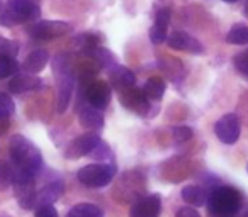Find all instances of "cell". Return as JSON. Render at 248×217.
<instances>
[{"label": "cell", "instance_id": "4dcf8cb0", "mask_svg": "<svg viewBox=\"0 0 248 217\" xmlns=\"http://www.w3.org/2000/svg\"><path fill=\"white\" fill-rule=\"evenodd\" d=\"M172 136L175 143H186L189 139H192L194 131L190 128H187V126H179V128H173Z\"/></svg>", "mask_w": 248, "mask_h": 217}, {"label": "cell", "instance_id": "9c48e42d", "mask_svg": "<svg viewBox=\"0 0 248 217\" xmlns=\"http://www.w3.org/2000/svg\"><path fill=\"white\" fill-rule=\"evenodd\" d=\"M55 76H56V80H58V88H56V111H58V114H65L70 105V100H72L75 76H73V70L56 73Z\"/></svg>", "mask_w": 248, "mask_h": 217}, {"label": "cell", "instance_id": "6da1fadb", "mask_svg": "<svg viewBox=\"0 0 248 217\" xmlns=\"http://www.w3.org/2000/svg\"><path fill=\"white\" fill-rule=\"evenodd\" d=\"M207 210L214 217H233L243 205V193L233 187L219 185L207 197Z\"/></svg>", "mask_w": 248, "mask_h": 217}, {"label": "cell", "instance_id": "8992f818", "mask_svg": "<svg viewBox=\"0 0 248 217\" xmlns=\"http://www.w3.org/2000/svg\"><path fill=\"white\" fill-rule=\"evenodd\" d=\"M121 188H128V190H124L126 195L123 197V202H131L133 203L135 200L140 199V195H143V192H145V188H146L145 176H143L140 172L124 173V175L119 178V182L116 183V188L114 190H121Z\"/></svg>", "mask_w": 248, "mask_h": 217}, {"label": "cell", "instance_id": "277c9868", "mask_svg": "<svg viewBox=\"0 0 248 217\" xmlns=\"http://www.w3.org/2000/svg\"><path fill=\"white\" fill-rule=\"evenodd\" d=\"M116 165L114 163H93V165H87L78 170L77 178L82 185L90 187V188H100V187H107L116 176Z\"/></svg>", "mask_w": 248, "mask_h": 217}, {"label": "cell", "instance_id": "f1b7e54d", "mask_svg": "<svg viewBox=\"0 0 248 217\" xmlns=\"http://www.w3.org/2000/svg\"><path fill=\"white\" fill-rule=\"evenodd\" d=\"M89 156H92V158L97 159V161H109L110 163V159H112V151H110L109 146H107L106 143L100 141L99 145L90 151Z\"/></svg>", "mask_w": 248, "mask_h": 217}, {"label": "cell", "instance_id": "7402d4cb", "mask_svg": "<svg viewBox=\"0 0 248 217\" xmlns=\"http://www.w3.org/2000/svg\"><path fill=\"white\" fill-rule=\"evenodd\" d=\"M102 216H104L102 209L97 207L95 203H89V202L77 203L66 214V217H102Z\"/></svg>", "mask_w": 248, "mask_h": 217}, {"label": "cell", "instance_id": "f546056e", "mask_svg": "<svg viewBox=\"0 0 248 217\" xmlns=\"http://www.w3.org/2000/svg\"><path fill=\"white\" fill-rule=\"evenodd\" d=\"M17 53H19L17 43L0 36V56H16Z\"/></svg>", "mask_w": 248, "mask_h": 217}, {"label": "cell", "instance_id": "9a60e30c", "mask_svg": "<svg viewBox=\"0 0 248 217\" xmlns=\"http://www.w3.org/2000/svg\"><path fill=\"white\" fill-rule=\"evenodd\" d=\"M43 87V80L34 76L32 73H17L12 76L9 82V90L12 93H26V92H34Z\"/></svg>", "mask_w": 248, "mask_h": 217}, {"label": "cell", "instance_id": "8d00e7d4", "mask_svg": "<svg viewBox=\"0 0 248 217\" xmlns=\"http://www.w3.org/2000/svg\"><path fill=\"white\" fill-rule=\"evenodd\" d=\"M245 14H248V4H247V7H245Z\"/></svg>", "mask_w": 248, "mask_h": 217}, {"label": "cell", "instance_id": "ba28073f", "mask_svg": "<svg viewBox=\"0 0 248 217\" xmlns=\"http://www.w3.org/2000/svg\"><path fill=\"white\" fill-rule=\"evenodd\" d=\"M119 102L124 109H128L131 112H136L140 116H145L150 109V99L145 95L143 88H126L121 90L119 93Z\"/></svg>", "mask_w": 248, "mask_h": 217}, {"label": "cell", "instance_id": "8fae6325", "mask_svg": "<svg viewBox=\"0 0 248 217\" xmlns=\"http://www.w3.org/2000/svg\"><path fill=\"white\" fill-rule=\"evenodd\" d=\"M162 212V197L158 193L140 197L135 200L129 210V217H160Z\"/></svg>", "mask_w": 248, "mask_h": 217}, {"label": "cell", "instance_id": "2e32d148", "mask_svg": "<svg viewBox=\"0 0 248 217\" xmlns=\"http://www.w3.org/2000/svg\"><path fill=\"white\" fill-rule=\"evenodd\" d=\"M170 22V9H160L155 15V22L150 28V39L153 44H160V43L167 41V29H169Z\"/></svg>", "mask_w": 248, "mask_h": 217}, {"label": "cell", "instance_id": "d4e9b609", "mask_svg": "<svg viewBox=\"0 0 248 217\" xmlns=\"http://www.w3.org/2000/svg\"><path fill=\"white\" fill-rule=\"evenodd\" d=\"M226 41L230 44H248V26L245 24H234L233 28L230 29L226 36Z\"/></svg>", "mask_w": 248, "mask_h": 217}, {"label": "cell", "instance_id": "ac0fdd59", "mask_svg": "<svg viewBox=\"0 0 248 217\" xmlns=\"http://www.w3.org/2000/svg\"><path fill=\"white\" fill-rule=\"evenodd\" d=\"M78 121L80 126L89 131H97V129L104 128V116L99 109L92 105H83L78 112Z\"/></svg>", "mask_w": 248, "mask_h": 217}, {"label": "cell", "instance_id": "74e56055", "mask_svg": "<svg viewBox=\"0 0 248 217\" xmlns=\"http://www.w3.org/2000/svg\"><path fill=\"white\" fill-rule=\"evenodd\" d=\"M245 217H248V210H247V212H245Z\"/></svg>", "mask_w": 248, "mask_h": 217}, {"label": "cell", "instance_id": "603a6c76", "mask_svg": "<svg viewBox=\"0 0 248 217\" xmlns=\"http://www.w3.org/2000/svg\"><path fill=\"white\" fill-rule=\"evenodd\" d=\"M87 56H92V58L99 63L100 68L112 70L114 66H116V58H114L112 53H110L109 49H106V48H100V46L90 49V51L87 53Z\"/></svg>", "mask_w": 248, "mask_h": 217}, {"label": "cell", "instance_id": "4fadbf2b", "mask_svg": "<svg viewBox=\"0 0 248 217\" xmlns=\"http://www.w3.org/2000/svg\"><path fill=\"white\" fill-rule=\"evenodd\" d=\"M167 44L169 48L175 49V51H186L192 53V55H202L204 46L201 44V41H197L196 38H192L190 34L184 31H175L167 38Z\"/></svg>", "mask_w": 248, "mask_h": 217}, {"label": "cell", "instance_id": "1f68e13d", "mask_svg": "<svg viewBox=\"0 0 248 217\" xmlns=\"http://www.w3.org/2000/svg\"><path fill=\"white\" fill-rule=\"evenodd\" d=\"M233 63H234V68H236L238 72L248 76V49L243 53H238V55L234 56Z\"/></svg>", "mask_w": 248, "mask_h": 217}, {"label": "cell", "instance_id": "5b68a950", "mask_svg": "<svg viewBox=\"0 0 248 217\" xmlns=\"http://www.w3.org/2000/svg\"><path fill=\"white\" fill-rule=\"evenodd\" d=\"M70 31V24L63 21H39L28 28V34L34 41H53L66 36Z\"/></svg>", "mask_w": 248, "mask_h": 217}, {"label": "cell", "instance_id": "ffe728a7", "mask_svg": "<svg viewBox=\"0 0 248 217\" xmlns=\"http://www.w3.org/2000/svg\"><path fill=\"white\" fill-rule=\"evenodd\" d=\"M182 199L184 202H187L190 207H202L207 202L206 190L199 185H187L182 190Z\"/></svg>", "mask_w": 248, "mask_h": 217}, {"label": "cell", "instance_id": "7a4b0ae2", "mask_svg": "<svg viewBox=\"0 0 248 217\" xmlns=\"http://www.w3.org/2000/svg\"><path fill=\"white\" fill-rule=\"evenodd\" d=\"M9 151L11 158L17 168H26L38 173L43 168V156L34 143L21 134H16L9 141Z\"/></svg>", "mask_w": 248, "mask_h": 217}, {"label": "cell", "instance_id": "e575fe53", "mask_svg": "<svg viewBox=\"0 0 248 217\" xmlns=\"http://www.w3.org/2000/svg\"><path fill=\"white\" fill-rule=\"evenodd\" d=\"M9 128V119H4V117H0V132L5 131V129Z\"/></svg>", "mask_w": 248, "mask_h": 217}, {"label": "cell", "instance_id": "d590c367", "mask_svg": "<svg viewBox=\"0 0 248 217\" xmlns=\"http://www.w3.org/2000/svg\"><path fill=\"white\" fill-rule=\"evenodd\" d=\"M223 2H226V4H234V2H238V0H223Z\"/></svg>", "mask_w": 248, "mask_h": 217}, {"label": "cell", "instance_id": "f35d334b", "mask_svg": "<svg viewBox=\"0 0 248 217\" xmlns=\"http://www.w3.org/2000/svg\"><path fill=\"white\" fill-rule=\"evenodd\" d=\"M247 172H248V165H247Z\"/></svg>", "mask_w": 248, "mask_h": 217}, {"label": "cell", "instance_id": "d6a6232c", "mask_svg": "<svg viewBox=\"0 0 248 217\" xmlns=\"http://www.w3.org/2000/svg\"><path fill=\"white\" fill-rule=\"evenodd\" d=\"M36 217H58V210L53 205H41L36 209Z\"/></svg>", "mask_w": 248, "mask_h": 217}, {"label": "cell", "instance_id": "cb8c5ba5", "mask_svg": "<svg viewBox=\"0 0 248 217\" xmlns=\"http://www.w3.org/2000/svg\"><path fill=\"white\" fill-rule=\"evenodd\" d=\"M143 92L148 97L150 100H160L165 93V82L158 76H153V78H148L143 87Z\"/></svg>", "mask_w": 248, "mask_h": 217}, {"label": "cell", "instance_id": "83f0119b", "mask_svg": "<svg viewBox=\"0 0 248 217\" xmlns=\"http://www.w3.org/2000/svg\"><path fill=\"white\" fill-rule=\"evenodd\" d=\"M16 112V103L11 99V95L0 92V117L9 119Z\"/></svg>", "mask_w": 248, "mask_h": 217}, {"label": "cell", "instance_id": "4316f807", "mask_svg": "<svg viewBox=\"0 0 248 217\" xmlns=\"http://www.w3.org/2000/svg\"><path fill=\"white\" fill-rule=\"evenodd\" d=\"M14 180V166L11 163L0 159V192H5Z\"/></svg>", "mask_w": 248, "mask_h": 217}, {"label": "cell", "instance_id": "52a82bcc", "mask_svg": "<svg viewBox=\"0 0 248 217\" xmlns=\"http://www.w3.org/2000/svg\"><path fill=\"white\" fill-rule=\"evenodd\" d=\"M241 126L236 114H224L214 124V134L224 145H234L240 139Z\"/></svg>", "mask_w": 248, "mask_h": 217}, {"label": "cell", "instance_id": "ab89813d", "mask_svg": "<svg viewBox=\"0 0 248 217\" xmlns=\"http://www.w3.org/2000/svg\"><path fill=\"white\" fill-rule=\"evenodd\" d=\"M0 217H5V216H0Z\"/></svg>", "mask_w": 248, "mask_h": 217}, {"label": "cell", "instance_id": "3957f363", "mask_svg": "<svg viewBox=\"0 0 248 217\" xmlns=\"http://www.w3.org/2000/svg\"><path fill=\"white\" fill-rule=\"evenodd\" d=\"M39 9L36 0H9L2 11H0V26L12 28L16 24L32 22L39 17Z\"/></svg>", "mask_w": 248, "mask_h": 217}, {"label": "cell", "instance_id": "7c38bea8", "mask_svg": "<svg viewBox=\"0 0 248 217\" xmlns=\"http://www.w3.org/2000/svg\"><path fill=\"white\" fill-rule=\"evenodd\" d=\"M85 99L95 109H106L110 100V85L104 80H92L85 87Z\"/></svg>", "mask_w": 248, "mask_h": 217}, {"label": "cell", "instance_id": "30bf717a", "mask_svg": "<svg viewBox=\"0 0 248 217\" xmlns=\"http://www.w3.org/2000/svg\"><path fill=\"white\" fill-rule=\"evenodd\" d=\"M100 143V136L97 132H87V134H82L78 138H75L72 143L68 145L65 151V158L68 159H78L82 156H89L90 151L95 148Z\"/></svg>", "mask_w": 248, "mask_h": 217}, {"label": "cell", "instance_id": "5bb4252c", "mask_svg": "<svg viewBox=\"0 0 248 217\" xmlns=\"http://www.w3.org/2000/svg\"><path fill=\"white\" fill-rule=\"evenodd\" d=\"M63 190L65 185L60 178L43 185V188L36 190V209L41 205H53V202H56L63 195Z\"/></svg>", "mask_w": 248, "mask_h": 217}, {"label": "cell", "instance_id": "484cf974", "mask_svg": "<svg viewBox=\"0 0 248 217\" xmlns=\"http://www.w3.org/2000/svg\"><path fill=\"white\" fill-rule=\"evenodd\" d=\"M19 61L16 56H0V80L7 78V76H14L19 72Z\"/></svg>", "mask_w": 248, "mask_h": 217}, {"label": "cell", "instance_id": "44dd1931", "mask_svg": "<svg viewBox=\"0 0 248 217\" xmlns=\"http://www.w3.org/2000/svg\"><path fill=\"white\" fill-rule=\"evenodd\" d=\"M99 43V34H93V32H83L73 39V46L78 49V55H87L90 49L97 48Z\"/></svg>", "mask_w": 248, "mask_h": 217}, {"label": "cell", "instance_id": "836d02e7", "mask_svg": "<svg viewBox=\"0 0 248 217\" xmlns=\"http://www.w3.org/2000/svg\"><path fill=\"white\" fill-rule=\"evenodd\" d=\"M175 217H201V216L194 207H182V209H179Z\"/></svg>", "mask_w": 248, "mask_h": 217}, {"label": "cell", "instance_id": "e0dca14e", "mask_svg": "<svg viewBox=\"0 0 248 217\" xmlns=\"http://www.w3.org/2000/svg\"><path fill=\"white\" fill-rule=\"evenodd\" d=\"M109 82H110L109 83L110 87H114V88L121 92V90H126V88L135 87L136 76L129 68L116 65L112 70H109Z\"/></svg>", "mask_w": 248, "mask_h": 217}, {"label": "cell", "instance_id": "d6986e66", "mask_svg": "<svg viewBox=\"0 0 248 217\" xmlns=\"http://www.w3.org/2000/svg\"><path fill=\"white\" fill-rule=\"evenodd\" d=\"M48 59H49V53L46 51V49H34V51L26 58L24 70L28 73L36 75V73H39L43 68H45L46 63H48Z\"/></svg>", "mask_w": 248, "mask_h": 217}]
</instances>
